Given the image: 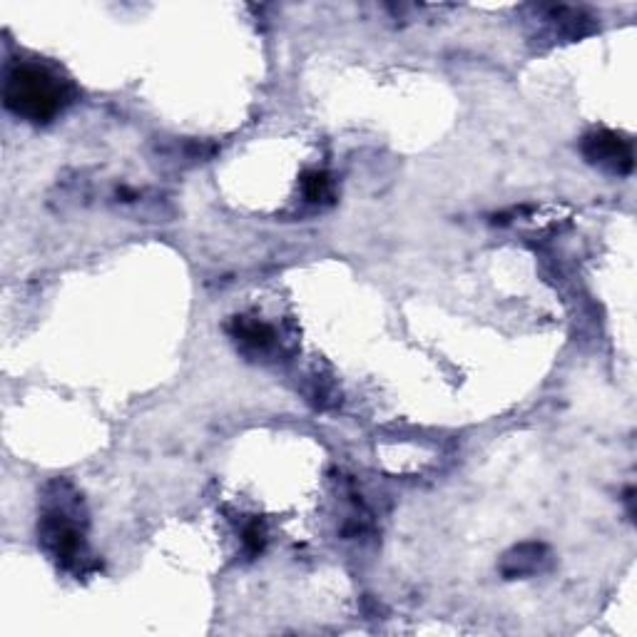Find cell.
I'll return each instance as SVG.
<instances>
[{"label":"cell","instance_id":"6da1fadb","mask_svg":"<svg viewBox=\"0 0 637 637\" xmlns=\"http://www.w3.org/2000/svg\"><path fill=\"white\" fill-rule=\"evenodd\" d=\"M68 103V85L40 65L20 63L5 78V105L30 122L53 120Z\"/></svg>","mask_w":637,"mask_h":637},{"label":"cell","instance_id":"7a4b0ae2","mask_svg":"<svg viewBox=\"0 0 637 637\" xmlns=\"http://www.w3.org/2000/svg\"><path fill=\"white\" fill-rule=\"evenodd\" d=\"M38 535L40 543L45 545L50 555L58 560L63 568L68 570H80L88 563V553H85V540L83 531H80L78 521L70 516V511L60 503L50 506L43 513L38 523Z\"/></svg>","mask_w":637,"mask_h":637},{"label":"cell","instance_id":"3957f363","mask_svg":"<svg viewBox=\"0 0 637 637\" xmlns=\"http://www.w3.org/2000/svg\"><path fill=\"white\" fill-rule=\"evenodd\" d=\"M583 155L585 160L613 172V175H630L635 165L633 142L610 130L590 132L583 140Z\"/></svg>","mask_w":637,"mask_h":637},{"label":"cell","instance_id":"277c9868","mask_svg":"<svg viewBox=\"0 0 637 637\" xmlns=\"http://www.w3.org/2000/svg\"><path fill=\"white\" fill-rule=\"evenodd\" d=\"M545 563H548V548L545 545L523 543L506 555L501 570L506 578H526V575L540 573Z\"/></svg>","mask_w":637,"mask_h":637},{"label":"cell","instance_id":"5b68a950","mask_svg":"<svg viewBox=\"0 0 637 637\" xmlns=\"http://www.w3.org/2000/svg\"><path fill=\"white\" fill-rule=\"evenodd\" d=\"M232 334L234 339L242 341L244 346H249V349H257V351H264L269 349V346L274 344V329L269 324H264V321L259 319H247V317H237L232 324Z\"/></svg>","mask_w":637,"mask_h":637},{"label":"cell","instance_id":"8992f818","mask_svg":"<svg viewBox=\"0 0 637 637\" xmlns=\"http://www.w3.org/2000/svg\"><path fill=\"white\" fill-rule=\"evenodd\" d=\"M304 195H307L309 202H321L329 197V177L324 172H309L302 182Z\"/></svg>","mask_w":637,"mask_h":637},{"label":"cell","instance_id":"52a82bcc","mask_svg":"<svg viewBox=\"0 0 637 637\" xmlns=\"http://www.w3.org/2000/svg\"><path fill=\"white\" fill-rule=\"evenodd\" d=\"M264 543H267V538H264V531L259 523H252V526L244 528V548H247V553L252 555V558L262 553Z\"/></svg>","mask_w":637,"mask_h":637}]
</instances>
